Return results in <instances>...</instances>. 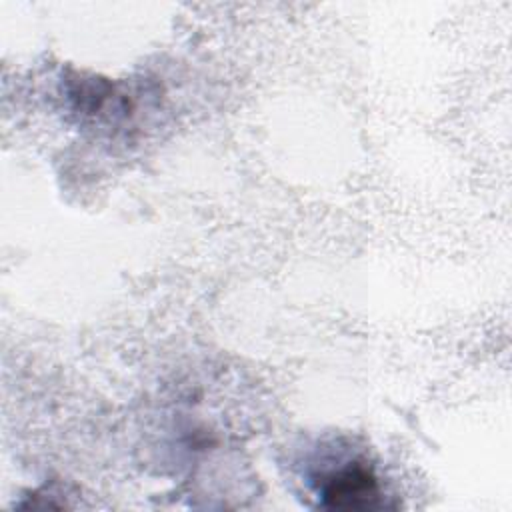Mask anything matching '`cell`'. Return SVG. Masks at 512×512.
<instances>
[{
	"label": "cell",
	"mask_w": 512,
	"mask_h": 512,
	"mask_svg": "<svg viewBox=\"0 0 512 512\" xmlns=\"http://www.w3.org/2000/svg\"><path fill=\"white\" fill-rule=\"evenodd\" d=\"M316 492L324 508L370 510L384 506L378 478L362 460H348L324 472L316 480Z\"/></svg>",
	"instance_id": "obj_1"
}]
</instances>
